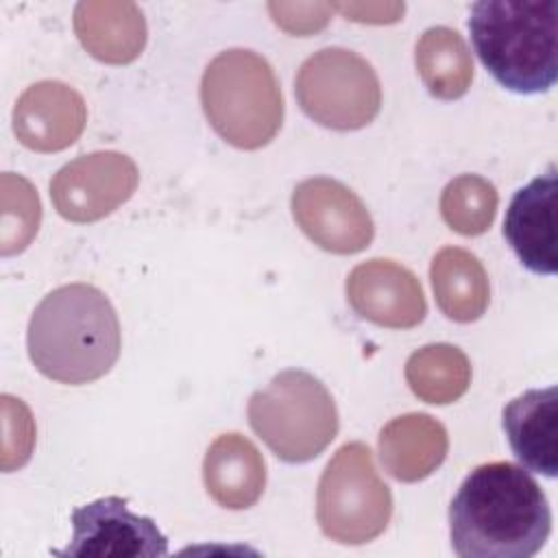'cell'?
I'll return each instance as SVG.
<instances>
[{"mask_svg":"<svg viewBox=\"0 0 558 558\" xmlns=\"http://www.w3.org/2000/svg\"><path fill=\"white\" fill-rule=\"evenodd\" d=\"M248 423L283 462L314 460L338 434V410L320 379L307 371L277 373L248 399Z\"/></svg>","mask_w":558,"mask_h":558,"instance_id":"cell-5","label":"cell"},{"mask_svg":"<svg viewBox=\"0 0 558 558\" xmlns=\"http://www.w3.org/2000/svg\"><path fill=\"white\" fill-rule=\"evenodd\" d=\"M504 429L514 456L547 477L558 473V390H527L504 408Z\"/></svg>","mask_w":558,"mask_h":558,"instance_id":"cell-15","label":"cell"},{"mask_svg":"<svg viewBox=\"0 0 558 558\" xmlns=\"http://www.w3.org/2000/svg\"><path fill=\"white\" fill-rule=\"evenodd\" d=\"M294 94L314 122L333 131H355L373 122L381 87L373 65L347 48H323L303 61Z\"/></svg>","mask_w":558,"mask_h":558,"instance_id":"cell-7","label":"cell"},{"mask_svg":"<svg viewBox=\"0 0 558 558\" xmlns=\"http://www.w3.org/2000/svg\"><path fill=\"white\" fill-rule=\"evenodd\" d=\"M469 31L475 52L499 85L517 94H541L558 78L556 0H480Z\"/></svg>","mask_w":558,"mask_h":558,"instance_id":"cell-3","label":"cell"},{"mask_svg":"<svg viewBox=\"0 0 558 558\" xmlns=\"http://www.w3.org/2000/svg\"><path fill=\"white\" fill-rule=\"evenodd\" d=\"M72 541L59 556H166L168 541L150 517L129 510L122 497H100L72 512Z\"/></svg>","mask_w":558,"mask_h":558,"instance_id":"cell-10","label":"cell"},{"mask_svg":"<svg viewBox=\"0 0 558 558\" xmlns=\"http://www.w3.org/2000/svg\"><path fill=\"white\" fill-rule=\"evenodd\" d=\"M292 216L314 244L336 255L360 253L375 235L360 196L329 177H314L294 187Z\"/></svg>","mask_w":558,"mask_h":558,"instance_id":"cell-9","label":"cell"},{"mask_svg":"<svg viewBox=\"0 0 558 558\" xmlns=\"http://www.w3.org/2000/svg\"><path fill=\"white\" fill-rule=\"evenodd\" d=\"M434 296L442 314L456 323L477 320L490 299L488 275L482 262L458 246L440 248L429 266Z\"/></svg>","mask_w":558,"mask_h":558,"instance_id":"cell-18","label":"cell"},{"mask_svg":"<svg viewBox=\"0 0 558 558\" xmlns=\"http://www.w3.org/2000/svg\"><path fill=\"white\" fill-rule=\"evenodd\" d=\"M201 102L214 131L235 148H262L281 129L279 81L253 50L231 48L214 57L203 72Z\"/></svg>","mask_w":558,"mask_h":558,"instance_id":"cell-4","label":"cell"},{"mask_svg":"<svg viewBox=\"0 0 558 558\" xmlns=\"http://www.w3.org/2000/svg\"><path fill=\"white\" fill-rule=\"evenodd\" d=\"M203 482L216 504L244 510L264 493L266 464L248 438L238 432L220 434L205 453Z\"/></svg>","mask_w":558,"mask_h":558,"instance_id":"cell-16","label":"cell"},{"mask_svg":"<svg viewBox=\"0 0 558 558\" xmlns=\"http://www.w3.org/2000/svg\"><path fill=\"white\" fill-rule=\"evenodd\" d=\"M268 11L286 33L305 37L327 26L333 7L325 2H270Z\"/></svg>","mask_w":558,"mask_h":558,"instance_id":"cell-23","label":"cell"},{"mask_svg":"<svg viewBox=\"0 0 558 558\" xmlns=\"http://www.w3.org/2000/svg\"><path fill=\"white\" fill-rule=\"evenodd\" d=\"M549 532L545 493L512 462L475 466L449 506L451 547L462 558H530Z\"/></svg>","mask_w":558,"mask_h":558,"instance_id":"cell-1","label":"cell"},{"mask_svg":"<svg viewBox=\"0 0 558 558\" xmlns=\"http://www.w3.org/2000/svg\"><path fill=\"white\" fill-rule=\"evenodd\" d=\"M347 20L366 22V24H390L403 15L401 2H340L331 4Z\"/></svg>","mask_w":558,"mask_h":558,"instance_id":"cell-24","label":"cell"},{"mask_svg":"<svg viewBox=\"0 0 558 558\" xmlns=\"http://www.w3.org/2000/svg\"><path fill=\"white\" fill-rule=\"evenodd\" d=\"M556 168L521 187L506 211L504 235L521 264L538 275H554L556 255Z\"/></svg>","mask_w":558,"mask_h":558,"instance_id":"cell-13","label":"cell"},{"mask_svg":"<svg viewBox=\"0 0 558 558\" xmlns=\"http://www.w3.org/2000/svg\"><path fill=\"white\" fill-rule=\"evenodd\" d=\"M392 495L377 475L364 442H347L327 462L316 493V519L325 536L342 545H364L390 523Z\"/></svg>","mask_w":558,"mask_h":558,"instance_id":"cell-6","label":"cell"},{"mask_svg":"<svg viewBox=\"0 0 558 558\" xmlns=\"http://www.w3.org/2000/svg\"><path fill=\"white\" fill-rule=\"evenodd\" d=\"M347 299L362 318L390 329H410L427 312L425 294L414 272L384 257L357 264L349 272Z\"/></svg>","mask_w":558,"mask_h":558,"instance_id":"cell-11","label":"cell"},{"mask_svg":"<svg viewBox=\"0 0 558 558\" xmlns=\"http://www.w3.org/2000/svg\"><path fill=\"white\" fill-rule=\"evenodd\" d=\"M74 33L81 46L98 61L124 65L146 46V20L135 2L85 0L74 9Z\"/></svg>","mask_w":558,"mask_h":558,"instance_id":"cell-14","label":"cell"},{"mask_svg":"<svg viewBox=\"0 0 558 558\" xmlns=\"http://www.w3.org/2000/svg\"><path fill=\"white\" fill-rule=\"evenodd\" d=\"M405 381L418 399L434 405H447L466 392L471 384V364L453 344H427L408 357Z\"/></svg>","mask_w":558,"mask_h":558,"instance_id":"cell-20","label":"cell"},{"mask_svg":"<svg viewBox=\"0 0 558 558\" xmlns=\"http://www.w3.org/2000/svg\"><path fill=\"white\" fill-rule=\"evenodd\" d=\"M497 190L477 174H460L447 183L440 196V214L460 235H482L497 214Z\"/></svg>","mask_w":558,"mask_h":558,"instance_id":"cell-21","label":"cell"},{"mask_svg":"<svg viewBox=\"0 0 558 558\" xmlns=\"http://www.w3.org/2000/svg\"><path fill=\"white\" fill-rule=\"evenodd\" d=\"M449 449L447 429L425 412L392 418L379 432V458L399 482H418L432 475Z\"/></svg>","mask_w":558,"mask_h":558,"instance_id":"cell-17","label":"cell"},{"mask_svg":"<svg viewBox=\"0 0 558 558\" xmlns=\"http://www.w3.org/2000/svg\"><path fill=\"white\" fill-rule=\"evenodd\" d=\"M140 183L133 159L118 150H96L65 163L50 181L54 209L72 222H96L126 203Z\"/></svg>","mask_w":558,"mask_h":558,"instance_id":"cell-8","label":"cell"},{"mask_svg":"<svg viewBox=\"0 0 558 558\" xmlns=\"http://www.w3.org/2000/svg\"><path fill=\"white\" fill-rule=\"evenodd\" d=\"M41 205L24 177L2 174V255L24 251L37 233Z\"/></svg>","mask_w":558,"mask_h":558,"instance_id":"cell-22","label":"cell"},{"mask_svg":"<svg viewBox=\"0 0 558 558\" xmlns=\"http://www.w3.org/2000/svg\"><path fill=\"white\" fill-rule=\"evenodd\" d=\"M28 355L35 368L59 384L100 379L120 355V323L96 286L68 283L48 292L28 323Z\"/></svg>","mask_w":558,"mask_h":558,"instance_id":"cell-2","label":"cell"},{"mask_svg":"<svg viewBox=\"0 0 558 558\" xmlns=\"http://www.w3.org/2000/svg\"><path fill=\"white\" fill-rule=\"evenodd\" d=\"M416 70L434 98L456 100L473 81V59L462 35L449 26L427 28L416 44Z\"/></svg>","mask_w":558,"mask_h":558,"instance_id":"cell-19","label":"cell"},{"mask_svg":"<svg viewBox=\"0 0 558 558\" xmlns=\"http://www.w3.org/2000/svg\"><path fill=\"white\" fill-rule=\"evenodd\" d=\"M87 122L83 96L61 81H39L13 107V133L22 146L57 153L72 146Z\"/></svg>","mask_w":558,"mask_h":558,"instance_id":"cell-12","label":"cell"}]
</instances>
